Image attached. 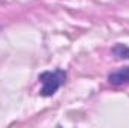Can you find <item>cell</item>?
I'll return each instance as SVG.
<instances>
[{
	"instance_id": "6da1fadb",
	"label": "cell",
	"mask_w": 129,
	"mask_h": 128,
	"mask_svg": "<svg viewBox=\"0 0 129 128\" xmlns=\"http://www.w3.org/2000/svg\"><path fill=\"white\" fill-rule=\"evenodd\" d=\"M39 81L42 83L41 88V95L42 96H51L54 95L60 86H63L66 81V72L62 69L56 71H45L39 75Z\"/></svg>"
},
{
	"instance_id": "7a4b0ae2",
	"label": "cell",
	"mask_w": 129,
	"mask_h": 128,
	"mask_svg": "<svg viewBox=\"0 0 129 128\" xmlns=\"http://www.w3.org/2000/svg\"><path fill=\"white\" fill-rule=\"evenodd\" d=\"M108 81L113 86H123V84H129V66L122 68L116 72H111L108 75Z\"/></svg>"
},
{
	"instance_id": "3957f363",
	"label": "cell",
	"mask_w": 129,
	"mask_h": 128,
	"mask_svg": "<svg viewBox=\"0 0 129 128\" xmlns=\"http://www.w3.org/2000/svg\"><path fill=\"white\" fill-rule=\"evenodd\" d=\"M113 54L117 59H129V47L125 44H116L113 47Z\"/></svg>"
}]
</instances>
